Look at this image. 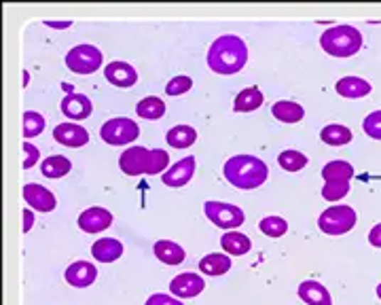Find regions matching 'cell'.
Wrapping results in <instances>:
<instances>
[{"label": "cell", "instance_id": "obj_1", "mask_svg": "<svg viewBox=\"0 0 381 305\" xmlns=\"http://www.w3.org/2000/svg\"><path fill=\"white\" fill-rule=\"evenodd\" d=\"M248 62V47L235 34L218 36L208 51V66L216 75H235Z\"/></svg>", "mask_w": 381, "mask_h": 305}, {"label": "cell", "instance_id": "obj_2", "mask_svg": "<svg viewBox=\"0 0 381 305\" xmlns=\"http://www.w3.org/2000/svg\"><path fill=\"white\" fill-rule=\"evenodd\" d=\"M225 178L229 181V185H233L235 189L242 191H252L259 189L267 176H269V168L263 159L254 157V155H235L231 157L225 168Z\"/></svg>", "mask_w": 381, "mask_h": 305}, {"label": "cell", "instance_id": "obj_3", "mask_svg": "<svg viewBox=\"0 0 381 305\" xmlns=\"http://www.w3.org/2000/svg\"><path fill=\"white\" fill-rule=\"evenodd\" d=\"M170 155L163 149H144V146H129L119 157V168L127 176H140V174H161L168 172Z\"/></svg>", "mask_w": 381, "mask_h": 305}, {"label": "cell", "instance_id": "obj_4", "mask_svg": "<svg viewBox=\"0 0 381 305\" xmlns=\"http://www.w3.org/2000/svg\"><path fill=\"white\" fill-rule=\"evenodd\" d=\"M320 45L333 58H352L363 47V34L354 26H333L320 36Z\"/></svg>", "mask_w": 381, "mask_h": 305}, {"label": "cell", "instance_id": "obj_5", "mask_svg": "<svg viewBox=\"0 0 381 305\" xmlns=\"http://www.w3.org/2000/svg\"><path fill=\"white\" fill-rule=\"evenodd\" d=\"M354 225H356V210L352 205H331L318 218V227L326 235H343L352 231Z\"/></svg>", "mask_w": 381, "mask_h": 305}, {"label": "cell", "instance_id": "obj_6", "mask_svg": "<svg viewBox=\"0 0 381 305\" xmlns=\"http://www.w3.org/2000/svg\"><path fill=\"white\" fill-rule=\"evenodd\" d=\"M100 136L106 144H112V146H125L129 142H134L138 136H140V127L136 121L127 119V117H117V119H110L102 125L100 129Z\"/></svg>", "mask_w": 381, "mask_h": 305}, {"label": "cell", "instance_id": "obj_7", "mask_svg": "<svg viewBox=\"0 0 381 305\" xmlns=\"http://www.w3.org/2000/svg\"><path fill=\"white\" fill-rule=\"evenodd\" d=\"M203 212H205V216H208L210 223H214L216 227H220L225 231H235L246 220L244 210L237 208V205H233V203L205 202Z\"/></svg>", "mask_w": 381, "mask_h": 305}, {"label": "cell", "instance_id": "obj_8", "mask_svg": "<svg viewBox=\"0 0 381 305\" xmlns=\"http://www.w3.org/2000/svg\"><path fill=\"white\" fill-rule=\"evenodd\" d=\"M66 66L77 75H92L102 66V51L94 45H77L66 53Z\"/></svg>", "mask_w": 381, "mask_h": 305}, {"label": "cell", "instance_id": "obj_9", "mask_svg": "<svg viewBox=\"0 0 381 305\" xmlns=\"http://www.w3.org/2000/svg\"><path fill=\"white\" fill-rule=\"evenodd\" d=\"M112 220H114V216H112L110 210L94 205V208H87V210L81 212L79 229L85 231V233H102L104 229H108L112 225Z\"/></svg>", "mask_w": 381, "mask_h": 305}, {"label": "cell", "instance_id": "obj_10", "mask_svg": "<svg viewBox=\"0 0 381 305\" xmlns=\"http://www.w3.org/2000/svg\"><path fill=\"white\" fill-rule=\"evenodd\" d=\"M53 138L68 149H79L90 142V132L79 123H60L53 129Z\"/></svg>", "mask_w": 381, "mask_h": 305}, {"label": "cell", "instance_id": "obj_11", "mask_svg": "<svg viewBox=\"0 0 381 305\" xmlns=\"http://www.w3.org/2000/svg\"><path fill=\"white\" fill-rule=\"evenodd\" d=\"M205 289V282L199 274H193V272H185V274H178L172 282H170V291L174 297L178 299H193L197 297L201 291Z\"/></svg>", "mask_w": 381, "mask_h": 305}, {"label": "cell", "instance_id": "obj_12", "mask_svg": "<svg viewBox=\"0 0 381 305\" xmlns=\"http://www.w3.org/2000/svg\"><path fill=\"white\" fill-rule=\"evenodd\" d=\"M23 200L30 208H34L36 212H53L55 205H58V200L55 196L43 187V185H36V183H28L23 187Z\"/></svg>", "mask_w": 381, "mask_h": 305}, {"label": "cell", "instance_id": "obj_13", "mask_svg": "<svg viewBox=\"0 0 381 305\" xmlns=\"http://www.w3.org/2000/svg\"><path fill=\"white\" fill-rule=\"evenodd\" d=\"M104 77L110 85L114 87H134L136 81H138V73L132 64L127 62H110L106 68H104Z\"/></svg>", "mask_w": 381, "mask_h": 305}, {"label": "cell", "instance_id": "obj_14", "mask_svg": "<svg viewBox=\"0 0 381 305\" xmlns=\"http://www.w3.org/2000/svg\"><path fill=\"white\" fill-rule=\"evenodd\" d=\"M195 168H197V161L195 157H185L181 159L178 164H174L172 168H168V172H163V183L168 187H174V189H181L185 185H189L190 178L195 176Z\"/></svg>", "mask_w": 381, "mask_h": 305}, {"label": "cell", "instance_id": "obj_15", "mask_svg": "<svg viewBox=\"0 0 381 305\" xmlns=\"http://www.w3.org/2000/svg\"><path fill=\"white\" fill-rule=\"evenodd\" d=\"M64 278L75 289H87V287H92L95 282L97 269H95L94 263H90V261H77V263L68 265Z\"/></svg>", "mask_w": 381, "mask_h": 305}, {"label": "cell", "instance_id": "obj_16", "mask_svg": "<svg viewBox=\"0 0 381 305\" xmlns=\"http://www.w3.org/2000/svg\"><path fill=\"white\" fill-rule=\"evenodd\" d=\"M60 108L64 112V117L73 119V121H81L87 119L94 112V104L87 96L83 94H68L64 100L60 102Z\"/></svg>", "mask_w": 381, "mask_h": 305}, {"label": "cell", "instance_id": "obj_17", "mask_svg": "<svg viewBox=\"0 0 381 305\" xmlns=\"http://www.w3.org/2000/svg\"><path fill=\"white\" fill-rule=\"evenodd\" d=\"M335 90H337V94H339L341 98L358 100V98L369 96L373 87H371L369 81H365V79H360V77H343V79L337 81Z\"/></svg>", "mask_w": 381, "mask_h": 305}, {"label": "cell", "instance_id": "obj_18", "mask_svg": "<svg viewBox=\"0 0 381 305\" xmlns=\"http://www.w3.org/2000/svg\"><path fill=\"white\" fill-rule=\"evenodd\" d=\"M299 297L307 305H333V297L326 291L324 284L316 282V280H305L299 284Z\"/></svg>", "mask_w": 381, "mask_h": 305}, {"label": "cell", "instance_id": "obj_19", "mask_svg": "<svg viewBox=\"0 0 381 305\" xmlns=\"http://www.w3.org/2000/svg\"><path fill=\"white\" fill-rule=\"evenodd\" d=\"M92 255L100 263H114L123 257V244L114 237H102L92 246Z\"/></svg>", "mask_w": 381, "mask_h": 305}, {"label": "cell", "instance_id": "obj_20", "mask_svg": "<svg viewBox=\"0 0 381 305\" xmlns=\"http://www.w3.org/2000/svg\"><path fill=\"white\" fill-rule=\"evenodd\" d=\"M153 252H155V257H157L161 263H166V265H181V263L185 261V257H187L185 248L178 246V244L172 242V240H159V242H155Z\"/></svg>", "mask_w": 381, "mask_h": 305}, {"label": "cell", "instance_id": "obj_21", "mask_svg": "<svg viewBox=\"0 0 381 305\" xmlns=\"http://www.w3.org/2000/svg\"><path fill=\"white\" fill-rule=\"evenodd\" d=\"M220 246L222 250L229 255V257H242L246 252H250L252 248V240L240 231H227L222 237H220Z\"/></svg>", "mask_w": 381, "mask_h": 305}, {"label": "cell", "instance_id": "obj_22", "mask_svg": "<svg viewBox=\"0 0 381 305\" xmlns=\"http://www.w3.org/2000/svg\"><path fill=\"white\" fill-rule=\"evenodd\" d=\"M199 269L208 276H222L231 269V257L227 252H210L199 261Z\"/></svg>", "mask_w": 381, "mask_h": 305}, {"label": "cell", "instance_id": "obj_23", "mask_svg": "<svg viewBox=\"0 0 381 305\" xmlns=\"http://www.w3.org/2000/svg\"><path fill=\"white\" fill-rule=\"evenodd\" d=\"M263 102H265V96H263V92L259 87H246L235 96L233 110L235 112H252V110L261 108Z\"/></svg>", "mask_w": 381, "mask_h": 305}, {"label": "cell", "instance_id": "obj_24", "mask_svg": "<svg viewBox=\"0 0 381 305\" xmlns=\"http://www.w3.org/2000/svg\"><path fill=\"white\" fill-rule=\"evenodd\" d=\"M272 114H274L278 121H282V123H299V121L305 117V110H303V106L296 104V102L280 100L274 104Z\"/></svg>", "mask_w": 381, "mask_h": 305}, {"label": "cell", "instance_id": "obj_25", "mask_svg": "<svg viewBox=\"0 0 381 305\" xmlns=\"http://www.w3.org/2000/svg\"><path fill=\"white\" fill-rule=\"evenodd\" d=\"M166 140L172 149H189L197 140V132L190 125H176L166 134Z\"/></svg>", "mask_w": 381, "mask_h": 305}, {"label": "cell", "instance_id": "obj_26", "mask_svg": "<svg viewBox=\"0 0 381 305\" xmlns=\"http://www.w3.org/2000/svg\"><path fill=\"white\" fill-rule=\"evenodd\" d=\"M320 138L324 144H331V146H343V144H350L352 142V129L345 127V125H339V123H333V125H326L322 132H320Z\"/></svg>", "mask_w": 381, "mask_h": 305}, {"label": "cell", "instance_id": "obj_27", "mask_svg": "<svg viewBox=\"0 0 381 305\" xmlns=\"http://www.w3.org/2000/svg\"><path fill=\"white\" fill-rule=\"evenodd\" d=\"M41 172H43V176L55 181V178H62V176H66L68 172H73V164H70V159H66L64 155H51V157H47V159L43 161Z\"/></svg>", "mask_w": 381, "mask_h": 305}, {"label": "cell", "instance_id": "obj_28", "mask_svg": "<svg viewBox=\"0 0 381 305\" xmlns=\"http://www.w3.org/2000/svg\"><path fill=\"white\" fill-rule=\"evenodd\" d=\"M136 112H138L140 119H146V121L161 119L166 114V102L161 100V98H157V96H149V98L138 102Z\"/></svg>", "mask_w": 381, "mask_h": 305}, {"label": "cell", "instance_id": "obj_29", "mask_svg": "<svg viewBox=\"0 0 381 305\" xmlns=\"http://www.w3.org/2000/svg\"><path fill=\"white\" fill-rule=\"evenodd\" d=\"M322 178L328 183V181H352L354 178V168L352 164L343 161V159H337V161H331L322 168Z\"/></svg>", "mask_w": 381, "mask_h": 305}, {"label": "cell", "instance_id": "obj_30", "mask_svg": "<svg viewBox=\"0 0 381 305\" xmlns=\"http://www.w3.org/2000/svg\"><path fill=\"white\" fill-rule=\"evenodd\" d=\"M278 164H280V168L286 170V172H301V170L307 166V157H305L301 151L288 149V151H282V153H280Z\"/></svg>", "mask_w": 381, "mask_h": 305}, {"label": "cell", "instance_id": "obj_31", "mask_svg": "<svg viewBox=\"0 0 381 305\" xmlns=\"http://www.w3.org/2000/svg\"><path fill=\"white\" fill-rule=\"evenodd\" d=\"M45 117L36 110L23 112V138H36L45 129Z\"/></svg>", "mask_w": 381, "mask_h": 305}, {"label": "cell", "instance_id": "obj_32", "mask_svg": "<svg viewBox=\"0 0 381 305\" xmlns=\"http://www.w3.org/2000/svg\"><path fill=\"white\" fill-rule=\"evenodd\" d=\"M259 229H261V233H265L269 237H282L288 231V223L282 216H265L259 223Z\"/></svg>", "mask_w": 381, "mask_h": 305}, {"label": "cell", "instance_id": "obj_33", "mask_svg": "<svg viewBox=\"0 0 381 305\" xmlns=\"http://www.w3.org/2000/svg\"><path fill=\"white\" fill-rule=\"evenodd\" d=\"M348 193H350V183L348 181H328V183H324V189H322V198L326 202H339Z\"/></svg>", "mask_w": 381, "mask_h": 305}, {"label": "cell", "instance_id": "obj_34", "mask_svg": "<svg viewBox=\"0 0 381 305\" xmlns=\"http://www.w3.org/2000/svg\"><path fill=\"white\" fill-rule=\"evenodd\" d=\"M190 87H193V79L187 77V75H181V77H174L168 85H166V94L176 98V96H183L187 94Z\"/></svg>", "mask_w": 381, "mask_h": 305}, {"label": "cell", "instance_id": "obj_35", "mask_svg": "<svg viewBox=\"0 0 381 305\" xmlns=\"http://www.w3.org/2000/svg\"><path fill=\"white\" fill-rule=\"evenodd\" d=\"M363 129H365V134H367L369 138L381 140V110H375V112H371V114L365 117Z\"/></svg>", "mask_w": 381, "mask_h": 305}, {"label": "cell", "instance_id": "obj_36", "mask_svg": "<svg viewBox=\"0 0 381 305\" xmlns=\"http://www.w3.org/2000/svg\"><path fill=\"white\" fill-rule=\"evenodd\" d=\"M41 151L32 142H23V170H30L38 164Z\"/></svg>", "mask_w": 381, "mask_h": 305}, {"label": "cell", "instance_id": "obj_37", "mask_svg": "<svg viewBox=\"0 0 381 305\" xmlns=\"http://www.w3.org/2000/svg\"><path fill=\"white\" fill-rule=\"evenodd\" d=\"M144 305H185L178 297H174V295H161V293H155V295H151Z\"/></svg>", "mask_w": 381, "mask_h": 305}, {"label": "cell", "instance_id": "obj_38", "mask_svg": "<svg viewBox=\"0 0 381 305\" xmlns=\"http://www.w3.org/2000/svg\"><path fill=\"white\" fill-rule=\"evenodd\" d=\"M369 242H371V246L381 248V223H377V225L369 231Z\"/></svg>", "mask_w": 381, "mask_h": 305}, {"label": "cell", "instance_id": "obj_39", "mask_svg": "<svg viewBox=\"0 0 381 305\" xmlns=\"http://www.w3.org/2000/svg\"><path fill=\"white\" fill-rule=\"evenodd\" d=\"M32 225H34V212L32 210H28V208H23V233H28L30 229H32Z\"/></svg>", "mask_w": 381, "mask_h": 305}, {"label": "cell", "instance_id": "obj_40", "mask_svg": "<svg viewBox=\"0 0 381 305\" xmlns=\"http://www.w3.org/2000/svg\"><path fill=\"white\" fill-rule=\"evenodd\" d=\"M45 26L55 28V30H66V28H70V26H73V21H45Z\"/></svg>", "mask_w": 381, "mask_h": 305}, {"label": "cell", "instance_id": "obj_41", "mask_svg": "<svg viewBox=\"0 0 381 305\" xmlns=\"http://www.w3.org/2000/svg\"><path fill=\"white\" fill-rule=\"evenodd\" d=\"M28 83H30V75L28 70H23V87H28Z\"/></svg>", "mask_w": 381, "mask_h": 305}, {"label": "cell", "instance_id": "obj_42", "mask_svg": "<svg viewBox=\"0 0 381 305\" xmlns=\"http://www.w3.org/2000/svg\"><path fill=\"white\" fill-rule=\"evenodd\" d=\"M377 297L381 299V284H377Z\"/></svg>", "mask_w": 381, "mask_h": 305}]
</instances>
